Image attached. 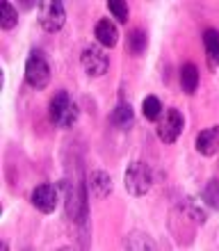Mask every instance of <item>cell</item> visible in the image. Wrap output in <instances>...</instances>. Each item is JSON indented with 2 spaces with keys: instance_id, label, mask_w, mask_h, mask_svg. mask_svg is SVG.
<instances>
[{
  "instance_id": "cell-1",
  "label": "cell",
  "mask_w": 219,
  "mask_h": 251,
  "mask_svg": "<svg viewBox=\"0 0 219 251\" xmlns=\"http://www.w3.org/2000/svg\"><path fill=\"white\" fill-rule=\"evenodd\" d=\"M48 117H50L53 126H57L62 130H69V128H73V126L78 124V117H80L78 103L62 89L48 103Z\"/></svg>"
},
{
  "instance_id": "cell-2",
  "label": "cell",
  "mask_w": 219,
  "mask_h": 251,
  "mask_svg": "<svg viewBox=\"0 0 219 251\" xmlns=\"http://www.w3.org/2000/svg\"><path fill=\"white\" fill-rule=\"evenodd\" d=\"M123 183H126L128 194H133V197H144V194H148L153 187L151 167L146 165V162H142V160L130 162L126 174H123Z\"/></svg>"
},
{
  "instance_id": "cell-3",
  "label": "cell",
  "mask_w": 219,
  "mask_h": 251,
  "mask_svg": "<svg viewBox=\"0 0 219 251\" xmlns=\"http://www.w3.org/2000/svg\"><path fill=\"white\" fill-rule=\"evenodd\" d=\"M50 78H53V73H50V64H48L46 55L37 48L30 50L25 60V82L32 89H46L50 85Z\"/></svg>"
},
{
  "instance_id": "cell-4",
  "label": "cell",
  "mask_w": 219,
  "mask_h": 251,
  "mask_svg": "<svg viewBox=\"0 0 219 251\" xmlns=\"http://www.w3.org/2000/svg\"><path fill=\"white\" fill-rule=\"evenodd\" d=\"M183 128H185V117H183L180 110L171 107V110L162 112V117L158 119V126H155V132H158V139L162 144H173L183 135Z\"/></svg>"
},
{
  "instance_id": "cell-5",
  "label": "cell",
  "mask_w": 219,
  "mask_h": 251,
  "mask_svg": "<svg viewBox=\"0 0 219 251\" xmlns=\"http://www.w3.org/2000/svg\"><path fill=\"white\" fill-rule=\"evenodd\" d=\"M80 64H82V69H85L89 78H100V75H105L110 71V55L98 44H89V46L82 48Z\"/></svg>"
},
{
  "instance_id": "cell-6",
  "label": "cell",
  "mask_w": 219,
  "mask_h": 251,
  "mask_svg": "<svg viewBox=\"0 0 219 251\" xmlns=\"http://www.w3.org/2000/svg\"><path fill=\"white\" fill-rule=\"evenodd\" d=\"M67 23V9H64V2L60 0H46V2H39V25L46 30V32L55 34L60 32Z\"/></svg>"
},
{
  "instance_id": "cell-7",
  "label": "cell",
  "mask_w": 219,
  "mask_h": 251,
  "mask_svg": "<svg viewBox=\"0 0 219 251\" xmlns=\"http://www.w3.org/2000/svg\"><path fill=\"white\" fill-rule=\"evenodd\" d=\"M30 201H32V205L39 212L50 215V212H55L57 203H60V185H55V183H41V185H37L32 190Z\"/></svg>"
},
{
  "instance_id": "cell-8",
  "label": "cell",
  "mask_w": 219,
  "mask_h": 251,
  "mask_svg": "<svg viewBox=\"0 0 219 251\" xmlns=\"http://www.w3.org/2000/svg\"><path fill=\"white\" fill-rule=\"evenodd\" d=\"M87 190H89V194L96 199L110 197L114 190L112 176L107 172H103V169H94V172L89 174V178H87Z\"/></svg>"
},
{
  "instance_id": "cell-9",
  "label": "cell",
  "mask_w": 219,
  "mask_h": 251,
  "mask_svg": "<svg viewBox=\"0 0 219 251\" xmlns=\"http://www.w3.org/2000/svg\"><path fill=\"white\" fill-rule=\"evenodd\" d=\"M194 146H196V151H199L201 155H206V158L217 155L219 153V126H213V128L201 130L199 135H196Z\"/></svg>"
},
{
  "instance_id": "cell-10",
  "label": "cell",
  "mask_w": 219,
  "mask_h": 251,
  "mask_svg": "<svg viewBox=\"0 0 219 251\" xmlns=\"http://www.w3.org/2000/svg\"><path fill=\"white\" fill-rule=\"evenodd\" d=\"M94 34H96V41L98 46L103 48H114L117 41H119V30H117V23H112L110 19H100L94 27Z\"/></svg>"
},
{
  "instance_id": "cell-11",
  "label": "cell",
  "mask_w": 219,
  "mask_h": 251,
  "mask_svg": "<svg viewBox=\"0 0 219 251\" xmlns=\"http://www.w3.org/2000/svg\"><path fill=\"white\" fill-rule=\"evenodd\" d=\"M112 124L119 128V130H130L135 126V110L133 105L128 103V100H119L117 103V107L112 110Z\"/></svg>"
},
{
  "instance_id": "cell-12",
  "label": "cell",
  "mask_w": 219,
  "mask_h": 251,
  "mask_svg": "<svg viewBox=\"0 0 219 251\" xmlns=\"http://www.w3.org/2000/svg\"><path fill=\"white\" fill-rule=\"evenodd\" d=\"M199 80H201V73H199V69H196V64L185 62V64L180 66V87H183V92H185L187 96H194V94H196Z\"/></svg>"
},
{
  "instance_id": "cell-13",
  "label": "cell",
  "mask_w": 219,
  "mask_h": 251,
  "mask_svg": "<svg viewBox=\"0 0 219 251\" xmlns=\"http://www.w3.org/2000/svg\"><path fill=\"white\" fill-rule=\"evenodd\" d=\"M146 46H148V34H146V30L133 27V30L128 32L126 50L133 55V57H142V55L146 53Z\"/></svg>"
},
{
  "instance_id": "cell-14",
  "label": "cell",
  "mask_w": 219,
  "mask_h": 251,
  "mask_svg": "<svg viewBox=\"0 0 219 251\" xmlns=\"http://www.w3.org/2000/svg\"><path fill=\"white\" fill-rule=\"evenodd\" d=\"M203 48H206V60L210 69L219 66V30H206L203 32Z\"/></svg>"
},
{
  "instance_id": "cell-15",
  "label": "cell",
  "mask_w": 219,
  "mask_h": 251,
  "mask_svg": "<svg viewBox=\"0 0 219 251\" xmlns=\"http://www.w3.org/2000/svg\"><path fill=\"white\" fill-rule=\"evenodd\" d=\"M123 249L144 251V249H158V245H155V242H153L146 233H130V235L123 240Z\"/></svg>"
},
{
  "instance_id": "cell-16",
  "label": "cell",
  "mask_w": 219,
  "mask_h": 251,
  "mask_svg": "<svg viewBox=\"0 0 219 251\" xmlns=\"http://www.w3.org/2000/svg\"><path fill=\"white\" fill-rule=\"evenodd\" d=\"M162 112H165V107H162V100L158 99V96H146L144 100H142V114H144L148 121H158L160 117H162Z\"/></svg>"
},
{
  "instance_id": "cell-17",
  "label": "cell",
  "mask_w": 219,
  "mask_h": 251,
  "mask_svg": "<svg viewBox=\"0 0 219 251\" xmlns=\"http://www.w3.org/2000/svg\"><path fill=\"white\" fill-rule=\"evenodd\" d=\"M201 201L213 208V210H219V178H210L206 183V187L201 190Z\"/></svg>"
},
{
  "instance_id": "cell-18",
  "label": "cell",
  "mask_w": 219,
  "mask_h": 251,
  "mask_svg": "<svg viewBox=\"0 0 219 251\" xmlns=\"http://www.w3.org/2000/svg\"><path fill=\"white\" fill-rule=\"evenodd\" d=\"M180 210H183V215H190V219H194L196 224H206V210L201 208L196 201H194L192 197H185L183 199V203H180Z\"/></svg>"
},
{
  "instance_id": "cell-19",
  "label": "cell",
  "mask_w": 219,
  "mask_h": 251,
  "mask_svg": "<svg viewBox=\"0 0 219 251\" xmlns=\"http://www.w3.org/2000/svg\"><path fill=\"white\" fill-rule=\"evenodd\" d=\"M19 25V12L12 2H2L0 5V27L2 30H14Z\"/></svg>"
},
{
  "instance_id": "cell-20",
  "label": "cell",
  "mask_w": 219,
  "mask_h": 251,
  "mask_svg": "<svg viewBox=\"0 0 219 251\" xmlns=\"http://www.w3.org/2000/svg\"><path fill=\"white\" fill-rule=\"evenodd\" d=\"M107 9H110V14H112L114 19H117V23H121V25H126L128 19H130L128 2H121V0H110V2H107Z\"/></svg>"
},
{
  "instance_id": "cell-21",
  "label": "cell",
  "mask_w": 219,
  "mask_h": 251,
  "mask_svg": "<svg viewBox=\"0 0 219 251\" xmlns=\"http://www.w3.org/2000/svg\"><path fill=\"white\" fill-rule=\"evenodd\" d=\"M21 7H23V9H32V7H34V2H23V5H21Z\"/></svg>"
}]
</instances>
